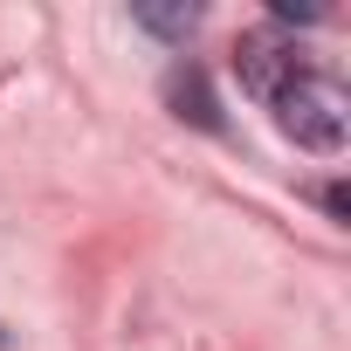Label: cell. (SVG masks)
<instances>
[{
    "label": "cell",
    "instance_id": "obj_4",
    "mask_svg": "<svg viewBox=\"0 0 351 351\" xmlns=\"http://www.w3.org/2000/svg\"><path fill=\"white\" fill-rule=\"evenodd\" d=\"M138 28H152V35H165V42H186V35L200 28V8H138Z\"/></svg>",
    "mask_w": 351,
    "mask_h": 351
},
{
    "label": "cell",
    "instance_id": "obj_5",
    "mask_svg": "<svg viewBox=\"0 0 351 351\" xmlns=\"http://www.w3.org/2000/svg\"><path fill=\"white\" fill-rule=\"evenodd\" d=\"M269 14L276 21H317L324 8H310V0H269Z\"/></svg>",
    "mask_w": 351,
    "mask_h": 351
},
{
    "label": "cell",
    "instance_id": "obj_3",
    "mask_svg": "<svg viewBox=\"0 0 351 351\" xmlns=\"http://www.w3.org/2000/svg\"><path fill=\"white\" fill-rule=\"evenodd\" d=\"M165 104H172V117H186L200 131H221V110H214V90H207V69L200 62H180L165 76Z\"/></svg>",
    "mask_w": 351,
    "mask_h": 351
},
{
    "label": "cell",
    "instance_id": "obj_2",
    "mask_svg": "<svg viewBox=\"0 0 351 351\" xmlns=\"http://www.w3.org/2000/svg\"><path fill=\"white\" fill-rule=\"evenodd\" d=\"M234 76H241V90L248 97H276L282 83H296L303 76V56H296V42L289 35H276V28H255V35H241V49H234Z\"/></svg>",
    "mask_w": 351,
    "mask_h": 351
},
{
    "label": "cell",
    "instance_id": "obj_1",
    "mask_svg": "<svg viewBox=\"0 0 351 351\" xmlns=\"http://www.w3.org/2000/svg\"><path fill=\"white\" fill-rule=\"evenodd\" d=\"M276 124L303 145V152H337L344 145V131H351V104H344V90L337 83H324V76H296V83H282L276 97Z\"/></svg>",
    "mask_w": 351,
    "mask_h": 351
}]
</instances>
